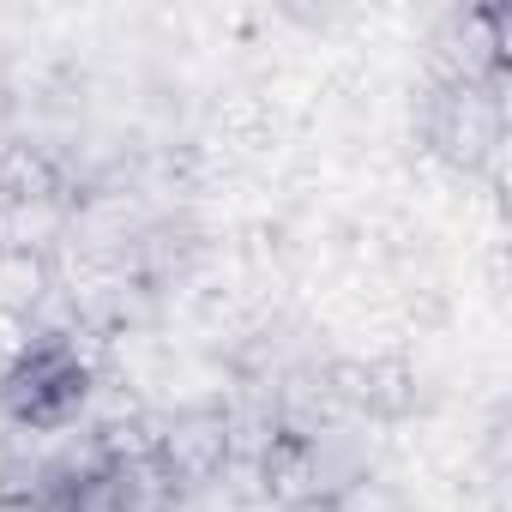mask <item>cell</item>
Wrapping results in <instances>:
<instances>
[{
    "mask_svg": "<svg viewBox=\"0 0 512 512\" xmlns=\"http://www.w3.org/2000/svg\"><path fill=\"white\" fill-rule=\"evenodd\" d=\"M85 404H91V362L61 332L25 338L13 362L0 368V416L25 434H61L79 422Z\"/></svg>",
    "mask_w": 512,
    "mask_h": 512,
    "instance_id": "6da1fadb",
    "label": "cell"
}]
</instances>
